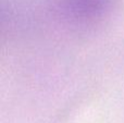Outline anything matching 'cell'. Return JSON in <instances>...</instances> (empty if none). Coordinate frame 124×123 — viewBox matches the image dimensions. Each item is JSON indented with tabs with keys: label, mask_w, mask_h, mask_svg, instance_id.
Returning <instances> with one entry per match:
<instances>
[{
	"label": "cell",
	"mask_w": 124,
	"mask_h": 123,
	"mask_svg": "<svg viewBox=\"0 0 124 123\" xmlns=\"http://www.w3.org/2000/svg\"><path fill=\"white\" fill-rule=\"evenodd\" d=\"M108 0H68L70 9L81 16H94L103 10Z\"/></svg>",
	"instance_id": "cell-1"
}]
</instances>
